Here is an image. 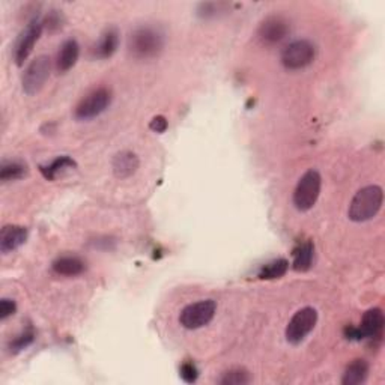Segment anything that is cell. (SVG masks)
I'll return each instance as SVG.
<instances>
[{
	"label": "cell",
	"instance_id": "6da1fadb",
	"mask_svg": "<svg viewBox=\"0 0 385 385\" xmlns=\"http://www.w3.org/2000/svg\"><path fill=\"white\" fill-rule=\"evenodd\" d=\"M166 45L164 32L155 26H139L128 36V53L137 61L158 58Z\"/></svg>",
	"mask_w": 385,
	"mask_h": 385
},
{
	"label": "cell",
	"instance_id": "7a4b0ae2",
	"mask_svg": "<svg viewBox=\"0 0 385 385\" xmlns=\"http://www.w3.org/2000/svg\"><path fill=\"white\" fill-rule=\"evenodd\" d=\"M384 191L379 185H366L355 193L347 210V217L354 223H364L375 219L382 208Z\"/></svg>",
	"mask_w": 385,
	"mask_h": 385
},
{
	"label": "cell",
	"instance_id": "3957f363",
	"mask_svg": "<svg viewBox=\"0 0 385 385\" xmlns=\"http://www.w3.org/2000/svg\"><path fill=\"white\" fill-rule=\"evenodd\" d=\"M322 189V176L315 168H310L301 178L294 190V206L301 212H307L316 205Z\"/></svg>",
	"mask_w": 385,
	"mask_h": 385
},
{
	"label": "cell",
	"instance_id": "277c9868",
	"mask_svg": "<svg viewBox=\"0 0 385 385\" xmlns=\"http://www.w3.org/2000/svg\"><path fill=\"white\" fill-rule=\"evenodd\" d=\"M316 58V47L308 40H295L281 52L280 61L286 70L297 71L308 67Z\"/></svg>",
	"mask_w": 385,
	"mask_h": 385
},
{
	"label": "cell",
	"instance_id": "5b68a950",
	"mask_svg": "<svg viewBox=\"0 0 385 385\" xmlns=\"http://www.w3.org/2000/svg\"><path fill=\"white\" fill-rule=\"evenodd\" d=\"M215 312H217V303L214 299H201L181 310L180 324L185 330H199L212 321Z\"/></svg>",
	"mask_w": 385,
	"mask_h": 385
},
{
	"label": "cell",
	"instance_id": "8992f818",
	"mask_svg": "<svg viewBox=\"0 0 385 385\" xmlns=\"http://www.w3.org/2000/svg\"><path fill=\"white\" fill-rule=\"evenodd\" d=\"M113 93L109 88H98L89 92L86 97L81 98L74 110V116L79 120H91L95 119L110 107Z\"/></svg>",
	"mask_w": 385,
	"mask_h": 385
},
{
	"label": "cell",
	"instance_id": "52a82bcc",
	"mask_svg": "<svg viewBox=\"0 0 385 385\" xmlns=\"http://www.w3.org/2000/svg\"><path fill=\"white\" fill-rule=\"evenodd\" d=\"M317 324V310L313 307H303L290 317V321L286 325V340L290 345L303 343L307 336L315 330Z\"/></svg>",
	"mask_w": 385,
	"mask_h": 385
},
{
	"label": "cell",
	"instance_id": "ba28073f",
	"mask_svg": "<svg viewBox=\"0 0 385 385\" xmlns=\"http://www.w3.org/2000/svg\"><path fill=\"white\" fill-rule=\"evenodd\" d=\"M52 74V59L49 56L41 54L38 58H35L27 68L24 70L22 84H23V91L27 95H35L38 93L47 80L50 79Z\"/></svg>",
	"mask_w": 385,
	"mask_h": 385
},
{
	"label": "cell",
	"instance_id": "9c48e42d",
	"mask_svg": "<svg viewBox=\"0 0 385 385\" xmlns=\"http://www.w3.org/2000/svg\"><path fill=\"white\" fill-rule=\"evenodd\" d=\"M42 31H44V22L40 20L38 17H35L29 22V24L24 27L20 36H18L14 47V61L18 67H22V65L27 61V58H29L35 44L41 38Z\"/></svg>",
	"mask_w": 385,
	"mask_h": 385
},
{
	"label": "cell",
	"instance_id": "30bf717a",
	"mask_svg": "<svg viewBox=\"0 0 385 385\" xmlns=\"http://www.w3.org/2000/svg\"><path fill=\"white\" fill-rule=\"evenodd\" d=\"M290 33V24L283 15H268L258 27V38L265 45L280 44Z\"/></svg>",
	"mask_w": 385,
	"mask_h": 385
},
{
	"label": "cell",
	"instance_id": "8fae6325",
	"mask_svg": "<svg viewBox=\"0 0 385 385\" xmlns=\"http://www.w3.org/2000/svg\"><path fill=\"white\" fill-rule=\"evenodd\" d=\"M385 317L379 307H372L361 317V324L359 327L363 340H379L384 333Z\"/></svg>",
	"mask_w": 385,
	"mask_h": 385
},
{
	"label": "cell",
	"instance_id": "7c38bea8",
	"mask_svg": "<svg viewBox=\"0 0 385 385\" xmlns=\"http://www.w3.org/2000/svg\"><path fill=\"white\" fill-rule=\"evenodd\" d=\"M140 167L139 157L131 151H120L111 159V171L118 180H128Z\"/></svg>",
	"mask_w": 385,
	"mask_h": 385
},
{
	"label": "cell",
	"instance_id": "4fadbf2b",
	"mask_svg": "<svg viewBox=\"0 0 385 385\" xmlns=\"http://www.w3.org/2000/svg\"><path fill=\"white\" fill-rule=\"evenodd\" d=\"M27 241V229L17 224H8L0 232V251L3 255L13 253L17 249H20Z\"/></svg>",
	"mask_w": 385,
	"mask_h": 385
},
{
	"label": "cell",
	"instance_id": "5bb4252c",
	"mask_svg": "<svg viewBox=\"0 0 385 385\" xmlns=\"http://www.w3.org/2000/svg\"><path fill=\"white\" fill-rule=\"evenodd\" d=\"M119 47V32L115 27H109L101 35L98 42L93 45L92 56L95 59H109L113 56Z\"/></svg>",
	"mask_w": 385,
	"mask_h": 385
},
{
	"label": "cell",
	"instance_id": "9a60e30c",
	"mask_svg": "<svg viewBox=\"0 0 385 385\" xmlns=\"http://www.w3.org/2000/svg\"><path fill=\"white\" fill-rule=\"evenodd\" d=\"M80 58V45L76 40H67L62 45L56 58V70L59 72H68L76 67Z\"/></svg>",
	"mask_w": 385,
	"mask_h": 385
},
{
	"label": "cell",
	"instance_id": "2e32d148",
	"mask_svg": "<svg viewBox=\"0 0 385 385\" xmlns=\"http://www.w3.org/2000/svg\"><path fill=\"white\" fill-rule=\"evenodd\" d=\"M53 271L58 276H63V277H76L80 276L86 269V264H84V260L80 259L79 256H61L53 262L52 265Z\"/></svg>",
	"mask_w": 385,
	"mask_h": 385
},
{
	"label": "cell",
	"instance_id": "e0dca14e",
	"mask_svg": "<svg viewBox=\"0 0 385 385\" xmlns=\"http://www.w3.org/2000/svg\"><path fill=\"white\" fill-rule=\"evenodd\" d=\"M315 244L312 241L299 242L292 251V268L297 272H306L313 265Z\"/></svg>",
	"mask_w": 385,
	"mask_h": 385
},
{
	"label": "cell",
	"instance_id": "ac0fdd59",
	"mask_svg": "<svg viewBox=\"0 0 385 385\" xmlns=\"http://www.w3.org/2000/svg\"><path fill=\"white\" fill-rule=\"evenodd\" d=\"M369 363L361 359H356L352 363L347 364V368L345 369V373L342 377V384L343 385H360L364 384L369 378Z\"/></svg>",
	"mask_w": 385,
	"mask_h": 385
},
{
	"label": "cell",
	"instance_id": "d6986e66",
	"mask_svg": "<svg viewBox=\"0 0 385 385\" xmlns=\"http://www.w3.org/2000/svg\"><path fill=\"white\" fill-rule=\"evenodd\" d=\"M76 167H77V163L74 162L71 157L62 155V157H58L56 159H53L50 164L40 166V172L42 173V176L45 178V180L54 181L56 178H58L59 175H62L63 172L71 171V168H76Z\"/></svg>",
	"mask_w": 385,
	"mask_h": 385
},
{
	"label": "cell",
	"instance_id": "ffe728a7",
	"mask_svg": "<svg viewBox=\"0 0 385 385\" xmlns=\"http://www.w3.org/2000/svg\"><path fill=\"white\" fill-rule=\"evenodd\" d=\"M289 269V260L285 258H278L268 262L264 267H262L258 272V277L260 280H276L283 277Z\"/></svg>",
	"mask_w": 385,
	"mask_h": 385
},
{
	"label": "cell",
	"instance_id": "44dd1931",
	"mask_svg": "<svg viewBox=\"0 0 385 385\" xmlns=\"http://www.w3.org/2000/svg\"><path fill=\"white\" fill-rule=\"evenodd\" d=\"M27 173V166L22 162H17V159H13V162H3L2 167H0V180L3 182L8 181H17L22 180Z\"/></svg>",
	"mask_w": 385,
	"mask_h": 385
},
{
	"label": "cell",
	"instance_id": "7402d4cb",
	"mask_svg": "<svg viewBox=\"0 0 385 385\" xmlns=\"http://www.w3.org/2000/svg\"><path fill=\"white\" fill-rule=\"evenodd\" d=\"M35 330L32 327H27L24 331H22L20 334H18L14 340L9 342L8 345V349L11 354H18V352H22L24 351L26 347H29L33 342H35Z\"/></svg>",
	"mask_w": 385,
	"mask_h": 385
},
{
	"label": "cell",
	"instance_id": "603a6c76",
	"mask_svg": "<svg viewBox=\"0 0 385 385\" xmlns=\"http://www.w3.org/2000/svg\"><path fill=\"white\" fill-rule=\"evenodd\" d=\"M221 385H247L251 382L250 373L246 369L235 368L223 373V377L219 379Z\"/></svg>",
	"mask_w": 385,
	"mask_h": 385
},
{
	"label": "cell",
	"instance_id": "cb8c5ba5",
	"mask_svg": "<svg viewBox=\"0 0 385 385\" xmlns=\"http://www.w3.org/2000/svg\"><path fill=\"white\" fill-rule=\"evenodd\" d=\"M229 5L228 3H215V2H208V3H201L199 8H197V15L205 18V20H210V18H217L223 14L229 13Z\"/></svg>",
	"mask_w": 385,
	"mask_h": 385
},
{
	"label": "cell",
	"instance_id": "d4e9b609",
	"mask_svg": "<svg viewBox=\"0 0 385 385\" xmlns=\"http://www.w3.org/2000/svg\"><path fill=\"white\" fill-rule=\"evenodd\" d=\"M180 375L184 382L187 384H193L199 378V369L196 368V364L193 361H185L181 369H180Z\"/></svg>",
	"mask_w": 385,
	"mask_h": 385
},
{
	"label": "cell",
	"instance_id": "484cf974",
	"mask_svg": "<svg viewBox=\"0 0 385 385\" xmlns=\"http://www.w3.org/2000/svg\"><path fill=\"white\" fill-rule=\"evenodd\" d=\"M62 23H63V17L59 11H50L49 15L45 17L44 20V27H47L50 32H54L58 31L62 27Z\"/></svg>",
	"mask_w": 385,
	"mask_h": 385
},
{
	"label": "cell",
	"instance_id": "4316f807",
	"mask_svg": "<svg viewBox=\"0 0 385 385\" xmlns=\"http://www.w3.org/2000/svg\"><path fill=\"white\" fill-rule=\"evenodd\" d=\"M15 312H17V303L14 299L2 298V301H0V319H2V321H6L8 317L14 316Z\"/></svg>",
	"mask_w": 385,
	"mask_h": 385
},
{
	"label": "cell",
	"instance_id": "83f0119b",
	"mask_svg": "<svg viewBox=\"0 0 385 385\" xmlns=\"http://www.w3.org/2000/svg\"><path fill=\"white\" fill-rule=\"evenodd\" d=\"M167 127H168V122H167V119H166L164 116H162V115L155 116V118L151 120V124H149V128H151V129L154 131V133H158V134H163L164 131L167 129Z\"/></svg>",
	"mask_w": 385,
	"mask_h": 385
},
{
	"label": "cell",
	"instance_id": "f1b7e54d",
	"mask_svg": "<svg viewBox=\"0 0 385 385\" xmlns=\"http://www.w3.org/2000/svg\"><path fill=\"white\" fill-rule=\"evenodd\" d=\"M343 334L347 340L351 342H361V334H360V330L359 327H354V325H346L345 330H343Z\"/></svg>",
	"mask_w": 385,
	"mask_h": 385
}]
</instances>
